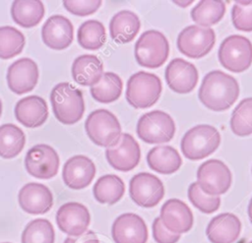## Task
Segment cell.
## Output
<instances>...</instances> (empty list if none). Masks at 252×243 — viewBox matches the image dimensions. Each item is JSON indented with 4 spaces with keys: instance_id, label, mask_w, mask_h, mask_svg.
Returning <instances> with one entry per match:
<instances>
[{
    "instance_id": "obj_26",
    "label": "cell",
    "mask_w": 252,
    "mask_h": 243,
    "mask_svg": "<svg viewBox=\"0 0 252 243\" xmlns=\"http://www.w3.org/2000/svg\"><path fill=\"white\" fill-rule=\"evenodd\" d=\"M147 162L149 167L158 173L171 174L180 168L182 159L174 148L158 146L149 151Z\"/></svg>"
},
{
    "instance_id": "obj_35",
    "label": "cell",
    "mask_w": 252,
    "mask_h": 243,
    "mask_svg": "<svg viewBox=\"0 0 252 243\" xmlns=\"http://www.w3.org/2000/svg\"><path fill=\"white\" fill-rule=\"evenodd\" d=\"M21 240L22 243H54V228L49 220L36 218L27 224Z\"/></svg>"
},
{
    "instance_id": "obj_1",
    "label": "cell",
    "mask_w": 252,
    "mask_h": 243,
    "mask_svg": "<svg viewBox=\"0 0 252 243\" xmlns=\"http://www.w3.org/2000/svg\"><path fill=\"white\" fill-rule=\"evenodd\" d=\"M198 95L207 108L213 111H223L236 101L239 95V85L232 76L220 70H214L204 77Z\"/></svg>"
},
{
    "instance_id": "obj_10",
    "label": "cell",
    "mask_w": 252,
    "mask_h": 243,
    "mask_svg": "<svg viewBox=\"0 0 252 243\" xmlns=\"http://www.w3.org/2000/svg\"><path fill=\"white\" fill-rule=\"evenodd\" d=\"M215 42L216 34L214 30L197 25L186 27L177 36V48L179 51L193 59L206 56L214 47Z\"/></svg>"
},
{
    "instance_id": "obj_8",
    "label": "cell",
    "mask_w": 252,
    "mask_h": 243,
    "mask_svg": "<svg viewBox=\"0 0 252 243\" xmlns=\"http://www.w3.org/2000/svg\"><path fill=\"white\" fill-rule=\"evenodd\" d=\"M218 56L226 70L232 73L244 72L252 63V43L243 35L227 36L220 43Z\"/></svg>"
},
{
    "instance_id": "obj_29",
    "label": "cell",
    "mask_w": 252,
    "mask_h": 243,
    "mask_svg": "<svg viewBox=\"0 0 252 243\" xmlns=\"http://www.w3.org/2000/svg\"><path fill=\"white\" fill-rule=\"evenodd\" d=\"M225 14V4L220 0L200 1L191 10V19L197 26L210 28L218 24Z\"/></svg>"
},
{
    "instance_id": "obj_19",
    "label": "cell",
    "mask_w": 252,
    "mask_h": 243,
    "mask_svg": "<svg viewBox=\"0 0 252 243\" xmlns=\"http://www.w3.org/2000/svg\"><path fill=\"white\" fill-rule=\"evenodd\" d=\"M159 218L164 227L175 234L188 232L194 222L190 208L178 199H169L162 205Z\"/></svg>"
},
{
    "instance_id": "obj_36",
    "label": "cell",
    "mask_w": 252,
    "mask_h": 243,
    "mask_svg": "<svg viewBox=\"0 0 252 243\" xmlns=\"http://www.w3.org/2000/svg\"><path fill=\"white\" fill-rule=\"evenodd\" d=\"M188 198L192 205L204 213H213L219 210L220 198L219 196H209L199 187L197 182H193L188 188Z\"/></svg>"
},
{
    "instance_id": "obj_41",
    "label": "cell",
    "mask_w": 252,
    "mask_h": 243,
    "mask_svg": "<svg viewBox=\"0 0 252 243\" xmlns=\"http://www.w3.org/2000/svg\"><path fill=\"white\" fill-rule=\"evenodd\" d=\"M173 2H174V4H176L180 7H187L193 3V1H191V0L190 1H173Z\"/></svg>"
},
{
    "instance_id": "obj_22",
    "label": "cell",
    "mask_w": 252,
    "mask_h": 243,
    "mask_svg": "<svg viewBox=\"0 0 252 243\" xmlns=\"http://www.w3.org/2000/svg\"><path fill=\"white\" fill-rule=\"evenodd\" d=\"M18 122L27 128L41 126L48 117L47 103L41 96L30 95L20 99L15 106Z\"/></svg>"
},
{
    "instance_id": "obj_20",
    "label": "cell",
    "mask_w": 252,
    "mask_h": 243,
    "mask_svg": "<svg viewBox=\"0 0 252 243\" xmlns=\"http://www.w3.org/2000/svg\"><path fill=\"white\" fill-rule=\"evenodd\" d=\"M95 175V166L86 155L78 154L70 157L64 164L62 178L65 185L74 190L89 186Z\"/></svg>"
},
{
    "instance_id": "obj_32",
    "label": "cell",
    "mask_w": 252,
    "mask_h": 243,
    "mask_svg": "<svg viewBox=\"0 0 252 243\" xmlns=\"http://www.w3.org/2000/svg\"><path fill=\"white\" fill-rule=\"evenodd\" d=\"M77 37L79 44L84 49L97 50L105 42V28L96 20L86 21L79 27Z\"/></svg>"
},
{
    "instance_id": "obj_15",
    "label": "cell",
    "mask_w": 252,
    "mask_h": 243,
    "mask_svg": "<svg viewBox=\"0 0 252 243\" xmlns=\"http://www.w3.org/2000/svg\"><path fill=\"white\" fill-rule=\"evenodd\" d=\"M38 67L31 58H21L13 62L7 71L9 89L16 94H24L34 89L38 81Z\"/></svg>"
},
{
    "instance_id": "obj_40",
    "label": "cell",
    "mask_w": 252,
    "mask_h": 243,
    "mask_svg": "<svg viewBox=\"0 0 252 243\" xmlns=\"http://www.w3.org/2000/svg\"><path fill=\"white\" fill-rule=\"evenodd\" d=\"M64 243H99V240L93 230H87L84 234L77 237L68 236Z\"/></svg>"
},
{
    "instance_id": "obj_3",
    "label": "cell",
    "mask_w": 252,
    "mask_h": 243,
    "mask_svg": "<svg viewBox=\"0 0 252 243\" xmlns=\"http://www.w3.org/2000/svg\"><path fill=\"white\" fill-rule=\"evenodd\" d=\"M220 144V135L217 128L200 124L189 129L181 140V151L190 160H200L212 154Z\"/></svg>"
},
{
    "instance_id": "obj_7",
    "label": "cell",
    "mask_w": 252,
    "mask_h": 243,
    "mask_svg": "<svg viewBox=\"0 0 252 243\" xmlns=\"http://www.w3.org/2000/svg\"><path fill=\"white\" fill-rule=\"evenodd\" d=\"M136 132L138 137L147 144H164L173 138L175 123L166 112L153 110L140 117Z\"/></svg>"
},
{
    "instance_id": "obj_30",
    "label": "cell",
    "mask_w": 252,
    "mask_h": 243,
    "mask_svg": "<svg viewBox=\"0 0 252 243\" xmlns=\"http://www.w3.org/2000/svg\"><path fill=\"white\" fill-rule=\"evenodd\" d=\"M26 137L21 128L15 124L0 126V156L6 159L17 156L24 149Z\"/></svg>"
},
{
    "instance_id": "obj_42",
    "label": "cell",
    "mask_w": 252,
    "mask_h": 243,
    "mask_svg": "<svg viewBox=\"0 0 252 243\" xmlns=\"http://www.w3.org/2000/svg\"><path fill=\"white\" fill-rule=\"evenodd\" d=\"M247 212H248V216H249L250 222L252 223V198H251V200H250V202H249V205H248V210H247Z\"/></svg>"
},
{
    "instance_id": "obj_14",
    "label": "cell",
    "mask_w": 252,
    "mask_h": 243,
    "mask_svg": "<svg viewBox=\"0 0 252 243\" xmlns=\"http://www.w3.org/2000/svg\"><path fill=\"white\" fill-rule=\"evenodd\" d=\"M56 222L64 233L77 237L88 230L91 222L90 212L81 203L69 202L58 209Z\"/></svg>"
},
{
    "instance_id": "obj_37",
    "label": "cell",
    "mask_w": 252,
    "mask_h": 243,
    "mask_svg": "<svg viewBox=\"0 0 252 243\" xmlns=\"http://www.w3.org/2000/svg\"><path fill=\"white\" fill-rule=\"evenodd\" d=\"M234 28L241 31H252V1H235L231 10Z\"/></svg>"
},
{
    "instance_id": "obj_18",
    "label": "cell",
    "mask_w": 252,
    "mask_h": 243,
    "mask_svg": "<svg viewBox=\"0 0 252 243\" xmlns=\"http://www.w3.org/2000/svg\"><path fill=\"white\" fill-rule=\"evenodd\" d=\"M74 28L69 19L61 15L49 17L42 26L41 37L46 46L54 50L67 48L74 38Z\"/></svg>"
},
{
    "instance_id": "obj_16",
    "label": "cell",
    "mask_w": 252,
    "mask_h": 243,
    "mask_svg": "<svg viewBox=\"0 0 252 243\" xmlns=\"http://www.w3.org/2000/svg\"><path fill=\"white\" fill-rule=\"evenodd\" d=\"M111 235L115 243H146L148 228L141 216L126 213L120 214L112 223Z\"/></svg>"
},
{
    "instance_id": "obj_27",
    "label": "cell",
    "mask_w": 252,
    "mask_h": 243,
    "mask_svg": "<svg viewBox=\"0 0 252 243\" xmlns=\"http://www.w3.org/2000/svg\"><path fill=\"white\" fill-rule=\"evenodd\" d=\"M11 16L13 21L23 28L34 27L44 16L43 3L38 0L14 1L11 6Z\"/></svg>"
},
{
    "instance_id": "obj_38",
    "label": "cell",
    "mask_w": 252,
    "mask_h": 243,
    "mask_svg": "<svg viewBox=\"0 0 252 243\" xmlns=\"http://www.w3.org/2000/svg\"><path fill=\"white\" fill-rule=\"evenodd\" d=\"M101 1H73V0H64V8L73 15L85 17L94 14L100 7Z\"/></svg>"
},
{
    "instance_id": "obj_2",
    "label": "cell",
    "mask_w": 252,
    "mask_h": 243,
    "mask_svg": "<svg viewBox=\"0 0 252 243\" xmlns=\"http://www.w3.org/2000/svg\"><path fill=\"white\" fill-rule=\"evenodd\" d=\"M50 101L56 119L63 124H75L84 115L83 93L68 82L59 83L52 89Z\"/></svg>"
},
{
    "instance_id": "obj_6",
    "label": "cell",
    "mask_w": 252,
    "mask_h": 243,
    "mask_svg": "<svg viewBox=\"0 0 252 243\" xmlns=\"http://www.w3.org/2000/svg\"><path fill=\"white\" fill-rule=\"evenodd\" d=\"M169 55V43L165 35L156 30L141 34L135 44V58L140 66L155 69L160 67Z\"/></svg>"
},
{
    "instance_id": "obj_43",
    "label": "cell",
    "mask_w": 252,
    "mask_h": 243,
    "mask_svg": "<svg viewBox=\"0 0 252 243\" xmlns=\"http://www.w3.org/2000/svg\"><path fill=\"white\" fill-rule=\"evenodd\" d=\"M1 114H2V101L0 99V116H1Z\"/></svg>"
},
{
    "instance_id": "obj_13",
    "label": "cell",
    "mask_w": 252,
    "mask_h": 243,
    "mask_svg": "<svg viewBox=\"0 0 252 243\" xmlns=\"http://www.w3.org/2000/svg\"><path fill=\"white\" fill-rule=\"evenodd\" d=\"M105 157L114 169L130 171L140 162V146L132 135L123 133L116 146L105 150Z\"/></svg>"
},
{
    "instance_id": "obj_31",
    "label": "cell",
    "mask_w": 252,
    "mask_h": 243,
    "mask_svg": "<svg viewBox=\"0 0 252 243\" xmlns=\"http://www.w3.org/2000/svg\"><path fill=\"white\" fill-rule=\"evenodd\" d=\"M121 78L112 72L103 73L99 82L91 87L90 91L94 99L100 103H110L119 98L122 93Z\"/></svg>"
},
{
    "instance_id": "obj_45",
    "label": "cell",
    "mask_w": 252,
    "mask_h": 243,
    "mask_svg": "<svg viewBox=\"0 0 252 243\" xmlns=\"http://www.w3.org/2000/svg\"><path fill=\"white\" fill-rule=\"evenodd\" d=\"M249 243H252V241H251V242H249Z\"/></svg>"
},
{
    "instance_id": "obj_11",
    "label": "cell",
    "mask_w": 252,
    "mask_h": 243,
    "mask_svg": "<svg viewBox=\"0 0 252 243\" xmlns=\"http://www.w3.org/2000/svg\"><path fill=\"white\" fill-rule=\"evenodd\" d=\"M129 195L132 201L138 206L142 208H153L164 196L163 184L156 175L149 172H140L130 180Z\"/></svg>"
},
{
    "instance_id": "obj_23",
    "label": "cell",
    "mask_w": 252,
    "mask_h": 243,
    "mask_svg": "<svg viewBox=\"0 0 252 243\" xmlns=\"http://www.w3.org/2000/svg\"><path fill=\"white\" fill-rule=\"evenodd\" d=\"M241 231L239 218L230 213L213 217L206 228V235L212 243H233Z\"/></svg>"
},
{
    "instance_id": "obj_44",
    "label": "cell",
    "mask_w": 252,
    "mask_h": 243,
    "mask_svg": "<svg viewBox=\"0 0 252 243\" xmlns=\"http://www.w3.org/2000/svg\"><path fill=\"white\" fill-rule=\"evenodd\" d=\"M3 243H9V242H3Z\"/></svg>"
},
{
    "instance_id": "obj_5",
    "label": "cell",
    "mask_w": 252,
    "mask_h": 243,
    "mask_svg": "<svg viewBox=\"0 0 252 243\" xmlns=\"http://www.w3.org/2000/svg\"><path fill=\"white\" fill-rule=\"evenodd\" d=\"M85 129L94 144L106 149L116 146L121 137V125L117 117L102 108L89 114Z\"/></svg>"
},
{
    "instance_id": "obj_33",
    "label": "cell",
    "mask_w": 252,
    "mask_h": 243,
    "mask_svg": "<svg viewBox=\"0 0 252 243\" xmlns=\"http://www.w3.org/2000/svg\"><path fill=\"white\" fill-rule=\"evenodd\" d=\"M26 39L22 31L10 26L0 27V58L10 59L20 54Z\"/></svg>"
},
{
    "instance_id": "obj_12",
    "label": "cell",
    "mask_w": 252,
    "mask_h": 243,
    "mask_svg": "<svg viewBox=\"0 0 252 243\" xmlns=\"http://www.w3.org/2000/svg\"><path fill=\"white\" fill-rule=\"evenodd\" d=\"M25 166L32 176L38 179H49L58 172L59 156L52 147L38 144L28 151Z\"/></svg>"
},
{
    "instance_id": "obj_4",
    "label": "cell",
    "mask_w": 252,
    "mask_h": 243,
    "mask_svg": "<svg viewBox=\"0 0 252 243\" xmlns=\"http://www.w3.org/2000/svg\"><path fill=\"white\" fill-rule=\"evenodd\" d=\"M161 91V81L157 75L140 71L127 82L126 99L134 108H148L158 100Z\"/></svg>"
},
{
    "instance_id": "obj_21",
    "label": "cell",
    "mask_w": 252,
    "mask_h": 243,
    "mask_svg": "<svg viewBox=\"0 0 252 243\" xmlns=\"http://www.w3.org/2000/svg\"><path fill=\"white\" fill-rule=\"evenodd\" d=\"M21 208L31 214H43L47 213L53 205L51 191L40 183H28L19 191L18 196Z\"/></svg>"
},
{
    "instance_id": "obj_34",
    "label": "cell",
    "mask_w": 252,
    "mask_h": 243,
    "mask_svg": "<svg viewBox=\"0 0 252 243\" xmlns=\"http://www.w3.org/2000/svg\"><path fill=\"white\" fill-rule=\"evenodd\" d=\"M230 129L239 137L252 134V97L242 99L234 108L230 118Z\"/></svg>"
},
{
    "instance_id": "obj_9",
    "label": "cell",
    "mask_w": 252,
    "mask_h": 243,
    "mask_svg": "<svg viewBox=\"0 0 252 243\" xmlns=\"http://www.w3.org/2000/svg\"><path fill=\"white\" fill-rule=\"evenodd\" d=\"M232 175L229 168L220 159H209L197 170V183L209 196L224 194L230 187Z\"/></svg>"
},
{
    "instance_id": "obj_25",
    "label": "cell",
    "mask_w": 252,
    "mask_h": 243,
    "mask_svg": "<svg viewBox=\"0 0 252 243\" xmlns=\"http://www.w3.org/2000/svg\"><path fill=\"white\" fill-rule=\"evenodd\" d=\"M141 28L139 17L129 10L116 13L110 20L109 32L111 38L117 43L132 41Z\"/></svg>"
},
{
    "instance_id": "obj_24",
    "label": "cell",
    "mask_w": 252,
    "mask_h": 243,
    "mask_svg": "<svg viewBox=\"0 0 252 243\" xmlns=\"http://www.w3.org/2000/svg\"><path fill=\"white\" fill-rule=\"evenodd\" d=\"M103 75V65L98 57L84 54L77 57L72 65V77L76 83L85 87L96 85Z\"/></svg>"
},
{
    "instance_id": "obj_39",
    "label": "cell",
    "mask_w": 252,
    "mask_h": 243,
    "mask_svg": "<svg viewBox=\"0 0 252 243\" xmlns=\"http://www.w3.org/2000/svg\"><path fill=\"white\" fill-rule=\"evenodd\" d=\"M153 237L157 243H176L180 239V234L170 232L164 227L159 217H156L153 222Z\"/></svg>"
},
{
    "instance_id": "obj_28",
    "label": "cell",
    "mask_w": 252,
    "mask_h": 243,
    "mask_svg": "<svg viewBox=\"0 0 252 243\" xmlns=\"http://www.w3.org/2000/svg\"><path fill=\"white\" fill-rule=\"evenodd\" d=\"M93 192L94 199L98 203L113 205L123 197L125 185L119 176L106 174L96 180Z\"/></svg>"
},
{
    "instance_id": "obj_17",
    "label": "cell",
    "mask_w": 252,
    "mask_h": 243,
    "mask_svg": "<svg viewBox=\"0 0 252 243\" xmlns=\"http://www.w3.org/2000/svg\"><path fill=\"white\" fill-rule=\"evenodd\" d=\"M164 77L167 86L173 91L188 93L196 87L199 76L196 67L192 63L182 58H175L166 66Z\"/></svg>"
}]
</instances>
